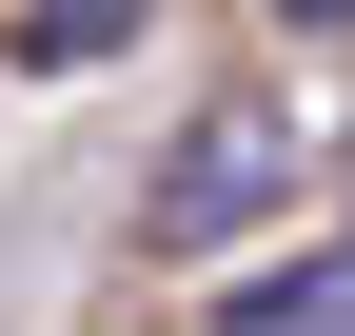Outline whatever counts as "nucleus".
Segmentation results:
<instances>
[{
    "label": "nucleus",
    "mask_w": 355,
    "mask_h": 336,
    "mask_svg": "<svg viewBox=\"0 0 355 336\" xmlns=\"http://www.w3.org/2000/svg\"><path fill=\"white\" fill-rule=\"evenodd\" d=\"M277 20H296V40H336V20H355V0H277Z\"/></svg>",
    "instance_id": "obj_4"
},
{
    "label": "nucleus",
    "mask_w": 355,
    "mask_h": 336,
    "mask_svg": "<svg viewBox=\"0 0 355 336\" xmlns=\"http://www.w3.org/2000/svg\"><path fill=\"white\" fill-rule=\"evenodd\" d=\"M20 40L40 60H99V40H139V0H20Z\"/></svg>",
    "instance_id": "obj_3"
},
{
    "label": "nucleus",
    "mask_w": 355,
    "mask_h": 336,
    "mask_svg": "<svg viewBox=\"0 0 355 336\" xmlns=\"http://www.w3.org/2000/svg\"><path fill=\"white\" fill-rule=\"evenodd\" d=\"M277 198H296V99H217L198 139L158 158V198H139V237H158V258H237V237L277 218Z\"/></svg>",
    "instance_id": "obj_1"
},
{
    "label": "nucleus",
    "mask_w": 355,
    "mask_h": 336,
    "mask_svg": "<svg viewBox=\"0 0 355 336\" xmlns=\"http://www.w3.org/2000/svg\"><path fill=\"white\" fill-rule=\"evenodd\" d=\"M198 336H355V258H296V277H237Z\"/></svg>",
    "instance_id": "obj_2"
},
{
    "label": "nucleus",
    "mask_w": 355,
    "mask_h": 336,
    "mask_svg": "<svg viewBox=\"0 0 355 336\" xmlns=\"http://www.w3.org/2000/svg\"><path fill=\"white\" fill-rule=\"evenodd\" d=\"M336 258H355V218H336Z\"/></svg>",
    "instance_id": "obj_5"
}]
</instances>
